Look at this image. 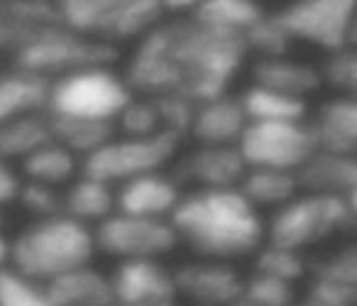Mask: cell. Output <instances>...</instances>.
<instances>
[{
  "instance_id": "2",
  "label": "cell",
  "mask_w": 357,
  "mask_h": 306,
  "mask_svg": "<svg viewBox=\"0 0 357 306\" xmlns=\"http://www.w3.org/2000/svg\"><path fill=\"white\" fill-rule=\"evenodd\" d=\"M178 245L204 260L235 262L252 257L264 242V218L238 189H194L172 218Z\"/></svg>"
},
{
  "instance_id": "9",
  "label": "cell",
  "mask_w": 357,
  "mask_h": 306,
  "mask_svg": "<svg viewBox=\"0 0 357 306\" xmlns=\"http://www.w3.org/2000/svg\"><path fill=\"white\" fill-rule=\"evenodd\" d=\"M235 147L248 169H277L289 174H296L318 152L316 135L308 118L248 123Z\"/></svg>"
},
{
  "instance_id": "15",
  "label": "cell",
  "mask_w": 357,
  "mask_h": 306,
  "mask_svg": "<svg viewBox=\"0 0 357 306\" xmlns=\"http://www.w3.org/2000/svg\"><path fill=\"white\" fill-rule=\"evenodd\" d=\"M184 191L169 172H154L115 187V213L169 221Z\"/></svg>"
},
{
  "instance_id": "3",
  "label": "cell",
  "mask_w": 357,
  "mask_h": 306,
  "mask_svg": "<svg viewBox=\"0 0 357 306\" xmlns=\"http://www.w3.org/2000/svg\"><path fill=\"white\" fill-rule=\"evenodd\" d=\"M93 231L59 213L30 221L13 238L8 267L32 282L50 284L76 267L93 265Z\"/></svg>"
},
{
  "instance_id": "8",
  "label": "cell",
  "mask_w": 357,
  "mask_h": 306,
  "mask_svg": "<svg viewBox=\"0 0 357 306\" xmlns=\"http://www.w3.org/2000/svg\"><path fill=\"white\" fill-rule=\"evenodd\" d=\"M181 152V138L174 133H157L149 138L113 135L96 152L81 159V174L108 187H120L144 174L164 172Z\"/></svg>"
},
{
  "instance_id": "31",
  "label": "cell",
  "mask_w": 357,
  "mask_h": 306,
  "mask_svg": "<svg viewBox=\"0 0 357 306\" xmlns=\"http://www.w3.org/2000/svg\"><path fill=\"white\" fill-rule=\"evenodd\" d=\"M240 299H245L250 306H294L296 304V284L252 272L250 277H245Z\"/></svg>"
},
{
  "instance_id": "19",
  "label": "cell",
  "mask_w": 357,
  "mask_h": 306,
  "mask_svg": "<svg viewBox=\"0 0 357 306\" xmlns=\"http://www.w3.org/2000/svg\"><path fill=\"white\" fill-rule=\"evenodd\" d=\"M252 84L303 101H308L323 86L318 66L294 59L291 54L257 59V64L252 66Z\"/></svg>"
},
{
  "instance_id": "11",
  "label": "cell",
  "mask_w": 357,
  "mask_h": 306,
  "mask_svg": "<svg viewBox=\"0 0 357 306\" xmlns=\"http://www.w3.org/2000/svg\"><path fill=\"white\" fill-rule=\"evenodd\" d=\"M96 252L125 260H162L178 247L176 233L169 221L137 218L125 213H110L105 221L91 228Z\"/></svg>"
},
{
  "instance_id": "34",
  "label": "cell",
  "mask_w": 357,
  "mask_h": 306,
  "mask_svg": "<svg viewBox=\"0 0 357 306\" xmlns=\"http://www.w3.org/2000/svg\"><path fill=\"white\" fill-rule=\"evenodd\" d=\"M308 277L357 286V250H355V245L340 247V250L323 257L321 262H308Z\"/></svg>"
},
{
  "instance_id": "12",
  "label": "cell",
  "mask_w": 357,
  "mask_h": 306,
  "mask_svg": "<svg viewBox=\"0 0 357 306\" xmlns=\"http://www.w3.org/2000/svg\"><path fill=\"white\" fill-rule=\"evenodd\" d=\"M174 286L176 299L194 301V306H230L243 296V272L235 262L223 260H194L174 267Z\"/></svg>"
},
{
  "instance_id": "1",
  "label": "cell",
  "mask_w": 357,
  "mask_h": 306,
  "mask_svg": "<svg viewBox=\"0 0 357 306\" xmlns=\"http://www.w3.org/2000/svg\"><path fill=\"white\" fill-rule=\"evenodd\" d=\"M245 57L243 37L211 30L191 15L169 17L137 40L123 79L135 96H184L199 105L228 94Z\"/></svg>"
},
{
  "instance_id": "42",
  "label": "cell",
  "mask_w": 357,
  "mask_h": 306,
  "mask_svg": "<svg viewBox=\"0 0 357 306\" xmlns=\"http://www.w3.org/2000/svg\"><path fill=\"white\" fill-rule=\"evenodd\" d=\"M230 306H250V304H248V301H245V299H238V301H233V304H230Z\"/></svg>"
},
{
  "instance_id": "41",
  "label": "cell",
  "mask_w": 357,
  "mask_h": 306,
  "mask_svg": "<svg viewBox=\"0 0 357 306\" xmlns=\"http://www.w3.org/2000/svg\"><path fill=\"white\" fill-rule=\"evenodd\" d=\"M3 226H6V211L0 208V231H3Z\"/></svg>"
},
{
  "instance_id": "10",
  "label": "cell",
  "mask_w": 357,
  "mask_h": 306,
  "mask_svg": "<svg viewBox=\"0 0 357 306\" xmlns=\"http://www.w3.org/2000/svg\"><path fill=\"white\" fill-rule=\"evenodd\" d=\"M291 42H303L326 54L355 42V3L352 0H296L274 13Z\"/></svg>"
},
{
  "instance_id": "7",
  "label": "cell",
  "mask_w": 357,
  "mask_h": 306,
  "mask_svg": "<svg viewBox=\"0 0 357 306\" xmlns=\"http://www.w3.org/2000/svg\"><path fill=\"white\" fill-rule=\"evenodd\" d=\"M10 59L17 69H25L30 74L52 81L69 71L84 69V66L113 64L118 59V50L76 35L59 22H52V25L40 27L32 35H27V40L13 52Z\"/></svg>"
},
{
  "instance_id": "14",
  "label": "cell",
  "mask_w": 357,
  "mask_h": 306,
  "mask_svg": "<svg viewBox=\"0 0 357 306\" xmlns=\"http://www.w3.org/2000/svg\"><path fill=\"white\" fill-rule=\"evenodd\" d=\"M245 172L248 164L240 157L238 147L196 145L189 152H178L172 177L178 184H194L196 189H238Z\"/></svg>"
},
{
  "instance_id": "28",
  "label": "cell",
  "mask_w": 357,
  "mask_h": 306,
  "mask_svg": "<svg viewBox=\"0 0 357 306\" xmlns=\"http://www.w3.org/2000/svg\"><path fill=\"white\" fill-rule=\"evenodd\" d=\"M252 257L255 272H259V275L274 277V279L289 282V284H298L308 277V260L301 252L287 250V247L272 245V242H262V247Z\"/></svg>"
},
{
  "instance_id": "29",
  "label": "cell",
  "mask_w": 357,
  "mask_h": 306,
  "mask_svg": "<svg viewBox=\"0 0 357 306\" xmlns=\"http://www.w3.org/2000/svg\"><path fill=\"white\" fill-rule=\"evenodd\" d=\"M167 133L162 128L157 101L149 96H132L130 103L123 108V113L115 120V135L125 138H149V135Z\"/></svg>"
},
{
  "instance_id": "30",
  "label": "cell",
  "mask_w": 357,
  "mask_h": 306,
  "mask_svg": "<svg viewBox=\"0 0 357 306\" xmlns=\"http://www.w3.org/2000/svg\"><path fill=\"white\" fill-rule=\"evenodd\" d=\"M0 306H56L45 284L13 272L0 270Z\"/></svg>"
},
{
  "instance_id": "21",
  "label": "cell",
  "mask_w": 357,
  "mask_h": 306,
  "mask_svg": "<svg viewBox=\"0 0 357 306\" xmlns=\"http://www.w3.org/2000/svg\"><path fill=\"white\" fill-rule=\"evenodd\" d=\"M115 213V189L91 177H79L61 189V216L93 228Z\"/></svg>"
},
{
  "instance_id": "39",
  "label": "cell",
  "mask_w": 357,
  "mask_h": 306,
  "mask_svg": "<svg viewBox=\"0 0 357 306\" xmlns=\"http://www.w3.org/2000/svg\"><path fill=\"white\" fill-rule=\"evenodd\" d=\"M8 260H10V240L0 231V270L8 267Z\"/></svg>"
},
{
  "instance_id": "4",
  "label": "cell",
  "mask_w": 357,
  "mask_h": 306,
  "mask_svg": "<svg viewBox=\"0 0 357 306\" xmlns=\"http://www.w3.org/2000/svg\"><path fill=\"white\" fill-rule=\"evenodd\" d=\"M132 96L128 81L113 64L84 66L50 81L45 115L54 120L115 125Z\"/></svg>"
},
{
  "instance_id": "24",
  "label": "cell",
  "mask_w": 357,
  "mask_h": 306,
  "mask_svg": "<svg viewBox=\"0 0 357 306\" xmlns=\"http://www.w3.org/2000/svg\"><path fill=\"white\" fill-rule=\"evenodd\" d=\"M191 17L211 30L245 37L264 17V8L255 0H204L194 6Z\"/></svg>"
},
{
  "instance_id": "18",
  "label": "cell",
  "mask_w": 357,
  "mask_h": 306,
  "mask_svg": "<svg viewBox=\"0 0 357 306\" xmlns=\"http://www.w3.org/2000/svg\"><path fill=\"white\" fill-rule=\"evenodd\" d=\"M301 194H323V196L355 198L357 189V162L355 157L328 154L318 150L296 174Z\"/></svg>"
},
{
  "instance_id": "13",
  "label": "cell",
  "mask_w": 357,
  "mask_h": 306,
  "mask_svg": "<svg viewBox=\"0 0 357 306\" xmlns=\"http://www.w3.org/2000/svg\"><path fill=\"white\" fill-rule=\"evenodd\" d=\"M113 301L137 306L176 304L174 272L162 260H125L110 272Z\"/></svg>"
},
{
  "instance_id": "37",
  "label": "cell",
  "mask_w": 357,
  "mask_h": 306,
  "mask_svg": "<svg viewBox=\"0 0 357 306\" xmlns=\"http://www.w3.org/2000/svg\"><path fill=\"white\" fill-rule=\"evenodd\" d=\"M32 27L25 25L20 20V15L15 13L13 3H0V57H13V52L27 40V35H32Z\"/></svg>"
},
{
  "instance_id": "26",
  "label": "cell",
  "mask_w": 357,
  "mask_h": 306,
  "mask_svg": "<svg viewBox=\"0 0 357 306\" xmlns=\"http://www.w3.org/2000/svg\"><path fill=\"white\" fill-rule=\"evenodd\" d=\"M238 191L262 213L264 208L277 211L284 203L291 201L298 194V184H296V177L289 172H277V169H248L243 182L238 184Z\"/></svg>"
},
{
  "instance_id": "40",
  "label": "cell",
  "mask_w": 357,
  "mask_h": 306,
  "mask_svg": "<svg viewBox=\"0 0 357 306\" xmlns=\"http://www.w3.org/2000/svg\"><path fill=\"white\" fill-rule=\"evenodd\" d=\"M108 306H137V304H120V301H113V304ZM159 306H176V304H159Z\"/></svg>"
},
{
  "instance_id": "43",
  "label": "cell",
  "mask_w": 357,
  "mask_h": 306,
  "mask_svg": "<svg viewBox=\"0 0 357 306\" xmlns=\"http://www.w3.org/2000/svg\"><path fill=\"white\" fill-rule=\"evenodd\" d=\"M294 306H308V304H306V301H301V304H294Z\"/></svg>"
},
{
  "instance_id": "25",
  "label": "cell",
  "mask_w": 357,
  "mask_h": 306,
  "mask_svg": "<svg viewBox=\"0 0 357 306\" xmlns=\"http://www.w3.org/2000/svg\"><path fill=\"white\" fill-rule=\"evenodd\" d=\"M248 123H279V120H306L308 101L250 84L238 96Z\"/></svg>"
},
{
  "instance_id": "27",
  "label": "cell",
  "mask_w": 357,
  "mask_h": 306,
  "mask_svg": "<svg viewBox=\"0 0 357 306\" xmlns=\"http://www.w3.org/2000/svg\"><path fill=\"white\" fill-rule=\"evenodd\" d=\"M52 140V130L47 115H25V118L0 123V159L22 162L30 152Z\"/></svg>"
},
{
  "instance_id": "16",
  "label": "cell",
  "mask_w": 357,
  "mask_h": 306,
  "mask_svg": "<svg viewBox=\"0 0 357 306\" xmlns=\"http://www.w3.org/2000/svg\"><path fill=\"white\" fill-rule=\"evenodd\" d=\"M245 125H248V118H245L238 96L225 94L196 105L186 138H191L196 145L235 147Z\"/></svg>"
},
{
  "instance_id": "23",
  "label": "cell",
  "mask_w": 357,
  "mask_h": 306,
  "mask_svg": "<svg viewBox=\"0 0 357 306\" xmlns=\"http://www.w3.org/2000/svg\"><path fill=\"white\" fill-rule=\"evenodd\" d=\"M25 182H37L52 189H64L69 182H74L81 174V159L74 152L59 145L56 140H50L35 152H30L20 162Z\"/></svg>"
},
{
  "instance_id": "33",
  "label": "cell",
  "mask_w": 357,
  "mask_h": 306,
  "mask_svg": "<svg viewBox=\"0 0 357 306\" xmlns=\"http://www.w3.org/2000/svg\"><path fill=\"white\" fill-rule=\"evenodd\" d=\"M321 84H328L335 96H352L357 89V54L352 47L326 54V61L318 66Z\"/></svg>"
},
{
  "instance_id": "32",
  "label": "cell",
  "mask_w": 357,
  "mask_h": 306,
  "mask_svg": "<svg viewBox=\"0 0 357 306\" xmlns=\"http://www.w3.org/2000/svg\"><path fill=\"white\" fill-rule=\"evenodd\" d=\"M245 47L250 52H259V59L267 57H284L291 52L294 42L289 40V35L284 32V27L279 25V20L274 17V13H264V17L243 37Z\"/></svg>"
},
{
  "instance_id": "20",
  "label": "cell",
  "mask_w": 357,
  "mask_h": 306,
  "mask_svg": "<svg viewBox=\"0 0 357 306\" xmlns=\"http://www.w3.org/2000/svg\"><path fill=\"white\" fill-rule=\"evenodd\" d=\"M47 94L50 81L10 64L0 71V123L45 113Z\"/></svg>"
},
{
  "instance_id": "17",
  "label": "cell",
  "mask_w": 357,
  "mask_h": 306,
  "mask_svg": "<svg viewBox=\"0 0 357 306\" xmlns=\"http://www.w3.org/2000/svg\"><path fill=\"white\" fill-rule=\"evenodd\" d=\"M321 152L355 157L357 150V101L352 96H333L308 118Z\"/></svg>"
},
{
  "instance_id": "6",
  "label": "cell",
  "mask_w": 357,
  "mask_h": 306,
  "mask_svg": "<svg viewBox=\"0 0 357 306\" xmlns=\"http://www.w3.org/2000/svg\"><path fill=\"white\" fill-rule=\"evenodd\" d=\"M54 6L59 25L110 47L142 40L159 20H164L162 6L154 0H64Z\"/></svg>"
},
{
  "instance_id": "22",
  "label": "cell",
  "mask_w": 357,
  "mask_h": 306,
  "mask_svg": "<svg viewBox=\"0 0 357 306\" xmlns=\"http://www.w3.org/2000/svg\"><path fill=\"white\" fill-rule=\"evenodd\" d=\"M56 306H108L113 304L110 277L93 265L76 267L45 284Z\"/></svg>"
},
{
  "instance_id": "38",
  "label": "cell",
  "mask_w": 357,
  "mask_h": 306,
  "mask_svg": "<svg viewBox=\"0 0 357 306\" xmlns=\"http://www.w3.org/2000/svg\"><path fill=\"white\" fill-rule=\"evenodd\" d=\"M22 187V177L10 162L0 159V208L6 211L8 206L17 201V194Z\"/></svg>"
},
{
  "instance_id": "36",
  "label": "cell",
  "mask_w": 357,
  "mask_h": 306,
  "mask_svg": "<svg viewBox=\"0 0 357 306\" xmlns=\"http://www.w3.org/2000/svg\"><path fill=\"white\" fill-rule=\"evenodd\" d=\"M308 279H311L308 294L303 299L308 306H355L357 286L331 279H313V277H308Z\"/></svg>"
},
{
  "instance_id": "5",
  "label": "cell",
  "mask_w": 357,
  "mask_h": 306,
  "mask_svg": "<svg viewBox=\"0 0 357 306\" xmlns=\"http://www.w3.org/2000/svg\"><path fill=\"white\" fill-rule=\"evenodd\" d=\"M355 226V198L301 194L272 211L264 223V242L287 247L294 252H306L331 238L347 233Z\"/></svg>"
},
{
  "instance_id": "35",
  "label": "cell",
  "mask_w": 357,
  "mask_h": 306,
  "mask_svg": "<svg viewBox=\"0 0 357 306\" xmlns=\"http://www.w3.org/2000/svg\"><path fill=\"white\" fill-rule=\"evenodd\" d=\"M22 211L30 213L32 221H40V218H52L61 213V189H52L45 184L37 182H25L22 179L20 194H17V201Z\"/></svg>"
}]
</instances>
